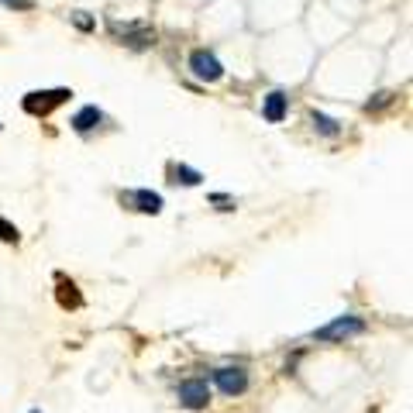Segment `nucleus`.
<instances>
[{
    "mask_svg": "<svg viewBox=\"0 0 413 413\" xmlns=\"http://www.w3.org/2000/svg\"><path fill=\"white\" fill-rule=\"evenodd\" d=\"M365 331V320L359 317H337L335 324H327V327H320L317 331V341H348V337H355Z\"/></svg>",
    "mask_w": 413,
    "mask_h": 413,
    "instance_id": "obj_1",
    "label": "nucleus"
},
{
    "mask_svg": "<svg viewBox=\"0 0 413 413\" xmlns=\"http://www.w3.org/2000/svg\"><path fill=\"white\" fill-rule=\"evenodd\" d=\"M69 97H73L69 90H45V93H28V97H25V110H28V114H35V117H45L52 107L66 103Z\"/></svg>",
    "mask_w": 413,
    "mask_h": 413,
    "instance_id": "obj_2",
    "label": "nucleus"
},
{
    "mask_svg": "<svg viewBox=\"0 0 413 413\" xmlns=\"http://www.w3.org/2000/svg\"><path fill=\"white\" fill-rule=\"evenodd\" d=\"M180 403L186 410H204L210 403V389H206L204 379H186L180 386Z\"/></svg>",
    "mask_w": 413,
    "mask_h": 413,
    "instance_id": "obj_3",
    "label": "nucleus"
},
{
    "mask_svg": "<svg viewBox=\"0 0 413 413\" xmlns=\"http://www.w3.org/2000/svg\"><path fill=\"white\" fill-rule=\"evenodd\" d=\"M190 69H193V73H197V76L200 79H206V83H217V79L224 76V69H221V62H217V59H214V55H210V52H193V55H190Z\"/></svg>",
    "mask_w": 413,
    "mask_h": 413,
    "instance_id": "obj_4",
    "label": "nucleus"
},
{
    "mask_svg": "<svg viewBox=\"0 0 413 413\" xmlns=\"http://www.w3.org/2000/svg\"><path fill=\"white\" fill-rule=\"evenodd\" d=\"M121 204L134 206V210H141V214H158V210H162V197L152 193V190H128V193H121Z\"/></svg>",
    "mask_w": 413,
    "mask_h": 413,
    "instance_id": "obj_5",
    "label": "nucleus"
},
{
    "mask_svg": "<svg viewBox=\"0 0 413 413\" xmlns=\"http://www.w3.org/2000/svg\"><path fill=\"white\" fill-rule=\"evenodd\" d=\"M110 31H114V35H121L131 49H149V45H155V31H152V28L117 25V21H114V25H110Z\"/></svg>",
    "mask_w": 413,
    "mask_h": 413,
    "instance_id": "obj_6",
    "label": "nucleus"
},
{
    "mask_svg": "<svg viewBox=\"0 0 413 413\" xmlns=\"http://www.w3.org/2000/svg\"><path fill=\"white\" fill-rule=\"evenodd\" d=\"M217 386L221 392H228V396H238V392H245L248 386V376H245V368H217Z\"/></svg>",
    "mask_w": 413,
    "mask_h": 413,
    "instance_id": "obj_7",
    "label": "nucleus"
},
{
    "mask_svg": "<svg viewBox=\"0 0 413 413\" xmlns=\"http://www.w3.org/2000/svg\"><path fill=\"white\" fill-rule=\"evenodd\" d=\"M283 117H286V93L276 90V93H269V97H265V121L279 124Z\"/></svg>",
    "mask_w": 413,
    "mask_h": 413,
    "instance_id": "obj_8",
    "label": "nucleus"
},
{
    "mask_svg": "<svg viewBox=\"0 0 413 413\" xmlns=\"http://www.w3.org/2000/svg\"><path fill=\"white\" fill-rule=\"evenodd\" d=\"M100 117H103V114L97 110V107H83L76 117H73V128H76V131H93L97 124H100Z\"/></svg>",
    "mask_w": 413,
    "mask_h": 413,
    "instance_id": "obj_9",
    "label": "nucleus"
},
{
    "mask_svg": "<svg viewBox=\"0 0 413 413\" xmlns=\"http://www.w3.org/2000/svg\"><path fill=\"white\" fill-rule=\"evenodd\" d=\"M169 176H173V182H182V186H197V182L204 180V176H200L197 169H190V165H173Z\"/></svg>",
    "mask_w": 413,
    "mask_h": 413,
    "instance_id": "obj_10",
    "label": "nucleus"
},
{
    "mask_svg": "<svg viewBox=\"0 0 413 413\" xmlns=\"http://www.w3.org/2000/svg\"><path fill=\"white\" fill-rule=\"evenodd\" d=\"M59 303L62 307H79V293L73 283H59Z\"/></svg>",
    "mask_w": 413,
    "mask_h": 413,
    "instance_id": "obj_11",
    "label": "nucleus"
},
{
    "mask_svg": "<svg viewBox=\"0 0 413 413\" xmlns=\"http://www.w3.org/2000/svg\"><path fill=\"white\" fill-rule=\"evenodd\" d=\"M18 238H21V234H18V228H14L11 221H4V217H0V241H7V245H18Z\"/></svg>",
    "mask_w": 413,
    "mask_h": 413,
    "instance_id": "obj_12",
    "label": "nucleus"
},
{
    "mask_svg": "<svg viewBox=\"0 0 413 413\" xmlns=\"http://www.w3.org/2000/svg\"><path fill=\"white\" fill-rule=\"evenodd\" d=\"M313 124H317V128L324 131V134H337V121H331V117H324V114H313Z\"/></svg>",
    "mask_w": 413,
    "mask_h": 413,
    "instance_id": "obj_13",
    "label": "nucleus"
},
{
    "mask_svg": "<svg viewBox=\"0 0 413 413\" xmlns=\"http://www.w3.org/2000/svg\"><path fill=\"white\" fill-rule=\"evenodd\" d=\"M4 7H14V11H35V0H0Z\"/></svg>",
    "mask_w": 413,
    "mask_h": 413,
    "instance_id": "obj_14",
    "label": "nucleus"
},
{
    "mask_svg": "<svg viewBox=\"0 0 413 413\" xmlns=\"http://www.w3.org/2000/svg\"><path fill=\"white\" fill-rule=\"evenodd\" d=\"M386 103H392V93H379L376 100H368V110H379V107H386Z\"/></svg>",
    "mask_w": 413,
    "mask_h": 413,
    "instance_id": "obj_15",
    "label": "nucleus"
},
{
    "mask_svg": "<svg viewBox=\"0 0 413 413\" xmlns=\"http://www.w3.org/2000/svg\"><path fill=\"white\" fill-rule=\"evenodd\" d=\"M73 21H76V28H83V31H90V28H93V18H86L83 11H79V14L73 18Z\"/></svg>",
    "mask_w": 413,
    "mask_h": 413,
    "instance_id": "obj_16",
    "label": "nucleus"
}]
</instances>
